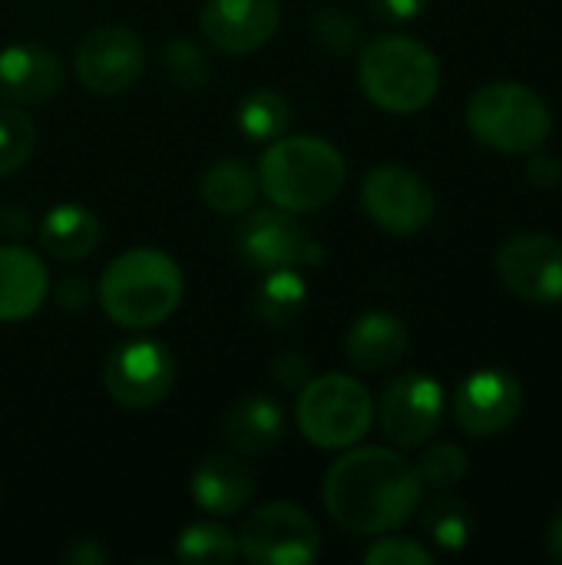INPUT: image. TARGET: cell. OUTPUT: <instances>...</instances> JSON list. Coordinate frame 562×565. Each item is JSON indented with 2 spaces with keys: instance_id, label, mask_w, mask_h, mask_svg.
Listing matches in <instances>:
<instances>
[{
  "instance_id": "cell-36",
  "label": "cell",
  "mask_w": 562,
  "mask_h": 565,
  "mask_svg": "<svg viewBox=\"0 0 562 565\" xmlns=\"http://www.w3.org/2000/svg\"><path fill=\"white\" fill-rule=\"evenodd\" d=\"M70 565H103L109 559V553L99 546V540H76L66 556H63Z\"/></svg>"
},
{
  "instance_id": "cell-32",
  "label": "cell",
  "mask_w": 562,
  "mask_h": 565,
  "mask_svg": "<svg viewBox=\"0 0 562 565\" xmlns=\"http://www.w3.org/2000/svg\"><path fill=\"white\" fill-rule=\"evenodd\" d=\"M268 374H272V381L282 391H295V387H301L311 377V364H308V358L301 351H288L285 348V351H278L268 361Z\"/></svg>"
},
{
  "instance_id": "cell-14",
  "label": "cell",
  "mask_w": 562,
  "mask_h": 565,
  "mask_svg": "<svg viewBox=\"0 0 562 565\" xmlns=\"http://www.w3.org/2000/svg\"><path fill=\"white\" fill-rule=\"evenodd\" d=\"M457 424L467 437L487 440L510 430L523 414V387L510 371H474L454 397Z\"/></svg>"
},
{
  "instance_id": "cell-18",
  "label": "cell",
  "mask_w": 562,
  "mask_h": 565,
  "mask_svg": "<svg viewBox=\"0 0 562 565\" xmlns=\"http://www.w3.org/2000/svg\"><path fill=\"white\" fill-rule=\"evenodd\" d=\"M222 437L235 454L245 457H262L268 450H275L285 440L288 430V417L285 407L275 397L265 394H245L238 401H232L222 414Z\"/></svg>"
},
{
  "instance_id": "cell-38",
  "label": "cell",
  "mask_w": 562,
  "mask_h": 565,
  "mask_svg": "<svg viewBox=\"0 0 562 565\" xmlns=\"http://www.w3.org/2000/svg\"><path fill=\"white\" fill-rule=\"evenodd\" d=\"M547 553L553 563L562 565V507L553 513V520L547 526Z\"/></svg>"
},
{
  "instance_id": "cell-7",
  "label": "cell",
  "mask_w": 562,
  "mask_h": 565,
  "mask_svg": "<svg viewBox=\"0 0 562 565\" xmlns=\"http://www.w3.org/2000/svg\"><path fill=\"white\" fill-rule=\"evenodd\" d=\"M238 556L255 565H311L321 556V530L298 503H265L242 520Z\"/></svg>"
},
{
  "instance_id": "cell-35",
  "label": "cell",
  "mask_w": 562,
  "mask_h": 565,
  "mask_svg": "<svg viewBox=\"0 0 562 565\" xmlns=\"http://www.w3.org/2000/svg\"><path fill=\"white\" fill-rule=\"evenodd\" d=\"M56 305L63 311H83L89 305V285L79 275H70V278L56 281Z\"/></svg>"
},
{
  "instance_id": "cell-15",
  "label": "cell",
  "mask_w": 562,
  "mask_h": 565,
  "mask_svg": "<svg viewBox=\"0 0 562 565\" xmlns=\"http://www.w3.org/2000/svg\"><path fill=\"white\" fill-rule=\"evenodd\" d=\"M278 0H205L199 10L202 36L232 56L262 50L278 30Z\"/></svg>"
},
{
  "instance_id": "cell-5",
  "label": "cell",
  "mask_w": 562,
  "mask_h": 565,
  "mask_svg": "<svg viewBox=\"0 0 562 565\" xmlns=\"http://www.w3.org/2000/svg\"><path fill=\"white\" fill-rule=\"evenodd\" d=\"M470 132L497 152H533L550 139L553 113L527 83H487L467 103Z\"/></svg>"
},
{
  "instance_id": "cell-10",
  "label": "cell",
  "mask_w": 562,
  "mask_h": 565,
  "mask_svg": "<svg viewBox=\"0 0 562 565\" xmlns=\"http://www.w3.org/2000/svg\"><path fill=\"white\" fill-rule=\"evenodd\" d=\"M235 245L238 255L258 271L305 268L325 258V248L311 238V232L298 222V215L285 209L248 212L235 232Z\"/></svg>"
},
{
  "instance_id": "cell-1",
  "label": "cell",
  "mask_w": 562,
  "mask_h": 565,
  "mask_svg": "<svg viewBox=\"0 0 562 565\" xmlns=\"http://www.w3.org/2000/svg\"><path fill=\"white\" fill-rule=\"evenodd\" d=\"M417 467L391 447H348L321 487L328 516L354 536H384L421 510Z\"/></svg>"
},
{
  "instance_id": "cell-3",
  "label": "cell",
  "mask_w": 562,
  "mask_h": 565,
  "mask_svg": "<svg viewBox=\"0 0 562 565\" xmlns=\"http://www.w3.org/2000/svg\"><path fill=\"white\" fill-rule=\"evenodd\" d=\"M185 278L172 255L159 248H129L116 255L96 288L103 315L132 331H146L172 318L182 305Z\"/></svg>"
},
{
  "instance_id": "cell-31",
  "label": "cell",
  "mask_w": 562,
  "mask_h": 565,
  "mask_svg": "<svg viewBox=\"0 0 562 565\" xmlns=\"http://www.w3.org/2000/svg\"><path fill=\"white\" fill-rule=\"evenodd\" d=\"M368 565H431L434 553L427 546H421L417 540L407 536H384L378 540L368 553H364Z\"/></svg>"
},
{
  "instance_id": "cell-27",
  "label": "cell",
  "mask_w": 562,
  "mask_h": 565,
  "mask_svg": "<svg viewBox=\"0 0 562 565\" xmlns=\"http://www.w3.org/2000/svg\"><path fill=\"white\" fill-rule=\"evenodd\" d=\"M162 73L176 89L199 93L212 79V63H209V53L195 40L172 36L162 50Z\"/></svg>"
},
{
  "instance_id": "cell-24",
  "label": "cell",
  "mask_w": 562,
  "mask_h": 565,
  "mask_svg": "<svg viewBox=\"0 0 562 565\" xmlns=\"http://www.w3.org/2000/svg\"><path fill=\"white\" fill-rule=\"evenodd\" d=\"M235 122H238L245 139H252V142H275L278 136L288 132L291 106H288L285 93H278L272 86H258V89L242 96Z\"/></svg>"
},
{
  "instance_id": "cell-17",
  "label": "cell",
  "mask_w": 562,
  "mask_h": 565,
  "mask_svg": "<svg viewBox=\"0 0 562 565\" xmlns=\"http://www.w3.org/2000/svg\"><path fill=\"white\" fill-rule=\"evenodd\" d=\"M189 493L195 507L209 516H235L255 497V473L242 454H209L195 463L189 477Z\"/></svg>"
},
{
  "instance_id": "cell-11",
  "label": "cell",
  "mask_w": 562,
  "mask_h": 565,
  "mask_svg": "<svg viewBox=\"0 0 562 565\" xmlns=\"http://www.w3.org/2000/svg\"><path fill=\"white\" fill-rule=\"evenodd\" d=\"M79 83L96 96H123L146 70V46L136 30L123 23L93 26L73 56Z\"/></svg>"
},
{
  "instance_id": "cell-30",
  "label": "cell",
  "mask_w": 562,
  "mask_h": 565,
  "mask_svg": "<svg viewBox=\"0 0 562 565\" xmlns=\"http://www.w3.org/2000/svg\"><path fill=\"white\" fill-rule=\"evenodd\" d=\"M311 40L328 53H348L361 40V23L341 7H325L311 17Z\"/></svg>"
},
{
  "instance_id": "cell-29",
  "label": "cell",
  "mask_w": 562,
  "mask_h": 565,
  "mask_svg": "<svg viewBox=\"0 0 562 565\" xmlns=\"http://www.w3.org/2000/svg\"><path fill=\"white\" fill-rule=\"evenodd\" d=\"M414 467H417L421 483L424 487H437V490L457 487L467 477V470H470L467 454L457 444H434V447H427Z\"/></svg>"
},
{
  "instance_id": "cell-4",
  "label": "cell",
  "mask_w": 562,
  "mask_h": 565,
  "mask_svg": "<svg viewBox=\"0 0 562 565\" xmlns=\"http://www.w3.org/2000/svg\"><path fill=\"white\" fill-rule=\"evenodd\" d=\"M358 83L378 109L411 116L434 103L441 89V63L427 43L404 33H384L364 43L358 56Z\"/></svg>"
},
{
  "instance_id": "cell-20",
  "label": "cell",
  "mask_w": 562,
  "mask_h": 565,
  "mask_svg": "<svg viewBox=\"0 0 562 565\" xmlns=\"http://www.w3.org/2000/svg\"><path fill=\"white\" fill-rule=\"evenodd\" d=\"M411 334L407 324L391 315V311H368L361 315L344 341L348 361L364 371V374H381L394 364H401V358L407 354Z\"/></svg>"
},
{
  "instance_id": "cell-12",
  "label": "cell",
  "mask_w": 562,
  "mask_h": 565,
  "mask_svg": "<svg viewBox=\"0 0 562 565\" xmlns=\"http://www.w3.org/2000/svg\"><path fill=\"white\" fill-rule=\"evenodd\" d=\"M444 407H447L444 387L431 374L411 371L384 387L378 420L391 444L411 450V447H424L441 430Z\"/></svg>"
},
{
  "instance_id": "cell-2",
  "label": "cell",
  "mask_w": 562,
  "mask_h": 565,
  "mask_svg": "<svg viewBox=\"0 0 562 565\" xmlns=\"http://www.w3.org/2000/svg\"><path fill=\"white\" fill-rule=\"evenodd\" d=\"M344 182V156L321 136H278L258 159V189L275 209L295 215L328 209Z\"/></svg>"
},
{
  "instance_id": "cell-34",
  "label": "cell",
  "mask_w": 562,
  "mask_h": 565,
  "mask_svg": "<svg viewBox=\"0 0 562 565\" xmlns=\"http://www.w3.org/2000/svg\"><path fill=\"white\" fill-rule=\"evenodd\" d=\"M530 182L540 185V189H553L560 185L562 179V162L560 156L553 152H543V149H533V159H530Z\"/></svg>"
},
{
  "instance_id": "cell-26",
  "label": "cell",
  "mask_w": 562,
  "mask_h": 565,
  "mask_svg": "<svg viewBox=\"0 0 562 565\" xmlns=\"http://www.w3.org/2000/svg\"><path fill=\"white\" fill-rule=\"evenodd\" d=\"M424 533L431 536V543L444 553H460L467 550L470 536H474V516L467 510L464 500L457 497H437L424 507Z\"/></svg>"
},
{
  "instance_id": "cell-22",
  "label": "cell",
  "mask_w": 562,
  "mask_h": 565,
  "mask_svg": "<svg viewBox=\"0 0 562 565\" xmlns=\"http://www.w3.org/2000/svg\"><path fill=\"white\" fill-rule=\"evenodd\" d=\"M308 298L311 288L298 268L262 271V281L252 291V315L268 328H288L305 315Z\"/></svg>"
},
{
  "instance_id": "cell-28",
  "label": "cell",
  "mask_w": 562,
  "mask_h": 565,
  "mask_svg": "<svg viewBox=\"0 0 562 565\" xmlns=\"http://www.w3.org/2000/svg\"><path fill=\"white\" fill-rule=\"evenodd\" d=\"M36 146V126L33 119L13 106V103H0V179L20 172Z\"/></svg>"
},
{
  "instance_id": "cell-33",
  "label": "cell",
  "mask_w": 562,
  "mask_h": 565,
  "mask_svg": "<svg viewBox=\"0 0 562 565\" xmlns=\"http://www.w3.org/2000/svg\"><path fill=\"white\" fill-rule=\"evenodd\" d=\"M371 13L384 23H407L414 17H421L427 10L431 0H368Z\"/></svg>"
},
{
  "instance_id": "cell-19",
  "label": "cell",
  "mask_w": 562,
  "mask_h": 565,
  "mask_svg": "<svg viewBox=\"0 0 562 565\" xmlns=\"http://www.w3.org/2000/svg\"><path fill=\"white\" fill-rule=\"evenodd\" d=\"M50 298V271L43 258L23 245H0V321H26Z\"/></svg>"
},
{
  "instance_id": "cell-23",
  "label": "cell",
  "mask_w": 562,
  "mask_h": 565,
  "mask_svg": "<svg viewBox=\"0 0 562 565\" xmlns=\"http://www.w3.org/2000/svg\"><path fill=\"white\" fill-rule=\"evenodd\" d=\"M258 192H262L258 189V172L245 159H235V156L215 159L202 172V179H199L202 202L212 212H219V215H242V212H248Z\"/></svg>"
},
{
  "instance_id": "cell-16",
  "label": "cell",
  "mask_w": 562,
  "mask_h": 565,
  "mask_svg": "<svg viewBox=\"0 0 562 565\" xmlns=\"http://www.w3.org/2000/svg\"><path fill=\"white\" fill-rule=\"evenodd\" d=\"M63 89V60L40 43H10L0 50V99L36 106Z\"/></svg>"
},
{
  "instance_id": "cell-25",
  "label": "cell",
  "mask_w": 562,
  "mask_h": 565,
  "mask_svg": "<svg viewBox=\"0 0 562 565\" xmlns=\"http://www.w3.org/2000/svg\"><path fill=\"white\" fill-rule=\"evenodd\" d=\"M176 559L189 565H229L238 559V540L232 530L212 520L189 523L176 540Z\"/></svg>"
},
{
  "instance_id": "cell-6",
  "label": "cell",
  "mask_w": 562,
  "mask_h": 565,
  "mask_svg": "<svg viewBox=\"0 0 562 565\" xmlns=\"http://www.w3.org/2000/svg\"><path fill=\"white\" fill-rule=\"evenodd\" d=\"M298 391L295 420L308 444L321 450H348L368 437L374 424V397L361 381L331 371L308 377Z\"/></svg>"
},
{
  "instance_id": "cell-37",
  "label": "cell",
  "mask_w": 562,
  "mask_h": 565,
  "mask_svg": "<svg viewBox=\"0 0 562 565\" xmlns=\"http://www.w3.org/2000/svg\"><path fill=\"white\" fill-rule=\"evenodd\" d=\"M0 228H3L7 235H23V232H30V212H26L23 205H7V209L0 212Z\"/></svg>"
},
{
  "instance_id": "cell-9",
  "label": "cell",
  "mask_w": 562,
  "mask_h": 565,
  "mask_svg": "<svg viewBox=\"0 0 562 565\" xmlns=\"http://www.w3.org/2000/svg\"><path fill=\"white\" fill-rule=\"evenodd\" d=\"M361 205L368 218L391 235H417L434 218L431 185L407 166H374L361 182Z\"/></svg>"
},
{
  "instance_id": "cell-8",
  "label": "cell",
  "mask_w": 562,
  "mask_h": 565,
  "mask_svg": "<svg viewBox=\"0 0 562 565\" xmlns=\"http://www.w3.org/2000/svg\"><path fill=\"white\" fill-rule=\"evenodd\" d=\"M172 384H176L172 351L152 338H132L116 344L103 364V387L126 411H149L162 404Z\"/></svg>"
},
{
  "instance_id": "cell-21",
  "label": "cell",
  "mask_w": 562,
  "mask_h": 565,
  "mask_svg": "<svg viewBox=\"0 0 562 565\" xmlns=\"http://www.w3.org/2000/svg\"><path fill=\"white\" fill-rule=\"evenodd\" d=\"M40 248L60 262H83L96 252L103 225L93 209L79 202H63L40 218Z\"/></svg>"
},
{
  "instance_id": "cell-13",
  "label": "cell",
  "mask_w": 562,
  "mask_h": 565,
  "mask_svg": "<svg viewBox=\"0 0 562 565\" xmlns=\"http://www.w3.org/2000/svg\"><path fill=\"white\" fill-rule=\"evenodd\" d=\"M500 281L530 305L562 301V242L543 232H520L497 252Z\"/></svg>"
}]
</instances>
